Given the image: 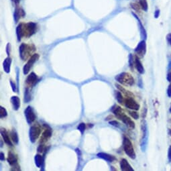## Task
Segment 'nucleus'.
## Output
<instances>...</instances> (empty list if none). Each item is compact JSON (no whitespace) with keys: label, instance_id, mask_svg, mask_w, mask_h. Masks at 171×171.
<instances>
[{"label":"nucleus","instance_id":"27","mask_svg":"<svg viewBox=\"0 0 171 171\" xmlns=\"http://www.w3.org/2000/svg\"><path fill=\"white\" fill-rule=\"evenodd\" d=\"M31 100V94H30V91L28 87L26 88L24 92V102L25 103H28Z\"/></svg>","mask_w":171,"mask_h":171},{"label":"nucleus","instance_id":"35","mask_svg":"<svg viewBox=\"0 0 171 171\" xmlns=\"http://www.w3.org/2000/svg\"><path fill=\"white\" fill-rule=\"evenodd\" d=\"M10 85H11V87H12V91L14 93L16 92H17V87H16V85L15 84V83H13L12 80H10Z\"/></svg>","mask_w":171,"mask_h":171},{"label":"nucleus","instance_id":"15","mask_svg":"<svg viewBox=\"0 0 171 171\" xmlns=\"http://www.w3.org/2000/svg\"><path fill=\"white\" fill-rule=\"evenodd\" d=\"M7 160L8 163H9L12 167H14L16 166V165L18 164L17 155H16L15 153H13L12 151H10L9 152H8Z\"/></svg>","mask_w":171,"mask_h":171},{"label":"nucleus","instance_id":"32","mask_svg":"<svg viewBox=\"0 0 171 171\" xmlns=\"http://www.w3.org/2000/svg\"><path fill=\"white\" fill-rule=\"evenodd\" d=\"M37 150H38V152H40V153H43V152L45 153V152H46L48 151V149L45 146V145H44V144H42L38 147Z\"/></svg>","mask_w":171,"mask_h":171},{"label":"nucleus","instance_id":"30","mask_svg":"<svg viewBox=\"0 0 171 171\" xmlns=\"http://www.w3.org/2000/svg\"><path fill=\"white\" fill-rule=\"evenodd\" d=\"M129 66L131 70L134 71V66H135V59H134V57L132 54L129 55Z\"/></svg>","mask_w":171,"mask_h":171},{"label":"nucleus","instance_id":"12","mask_svg":"<svg viewBox=\"0 0 171 171\" xmlns=\"http://www.w3.org/2000/svg\"><path fill=\"white\" fill-rule=\"evenodd\" d=\"M117 118L119 120H122L127 126L129 127V128H130L132 129L135 128V123L134 122V121L132 120L130 117H128L127 115H126L124 112H123L122 114H121L119 116L117 117Z\"/></svg>","mask_w":171,"mask_h":171},{"label":"nucleus","instance_id":"42","mask_svg":"<svg viewBox=\"0 0 171 171\" xmlns=\"http://www.w3.org/2000/svg\"><path fill=\"white\" fill-rule=\"evenodd\" d=\"M167 80L169 82H171V73H169L167 74Z\"/></svg>","mask_w":171,"mask_h":171},{"label":"nucleus","instance_id":"33","mask_svg":"<svg viewBox=\"0 0 171 171\" xmlns=\"http://www.w3.org/2000/svg\"><path fill=\"white\" fill-rule=\"evenodd\" d=\"M7 112L6 111V109L2 106L0 107V117L5 118V117H7Z\"/></svg>","mask_w":171,"mask_h":171},{"label":"nucleus","instance_id":"5","mask_svg":"<svg viewBox=\"0 0 171 171\" xmlns=\"http://www.w3.org/2000/svg\"><path fill=\"white\" fill-rule=\"evenodd\" d=\"M123 148L126 154L129 157V158L132 159L136 158V152H135L134 151V148L133 147V144H132V143L130 140H129V139L126 136L123 137Z\"/></svg>","mask_w":171,"mask_h":171},{"label":"nucleus","instance_id":"34","mask_svg":"<svg viewBox=\"0 0 171 171\" xmlns=\"http://www.w3.org/2000/svg\"><path fill=\"white\" fill-rule=\"evenodd\" d=\"M129 114L135 120H138L139 118V114H138L136 112H135V110H133V111H129Z\"/></svg>","mask_w":171,"mask_h":171},{"label":"nucleus","instance_id":"39","mask_svg":"<svg viewBox=\"0 0 171 171\" xmlns=\"http://www.w3.org/2000/svg\"><path fill=\"white\" fill-rule=\"evenodd\" d=\"M167 40L168 43L169 44V45L171 46V33L167 36Z\"/></svg>","mask_w":171,"mask_h":171},{"label":"nucleus","instance_id":"46","mask_svg":"<svg viewBox=\"0 0 171 171\" xmlns=\"http://www.w3.org/2000/svg\"><path fill=\"white\" fill-rule=\"evenodd\" d=\"M170 112L171 113V106H170Z\"/></svg>","mask_w":171,"mask_h":171},{"label":"nucleus","instance_id":"1","mask_svg":"<svg viewBox=\"0 0 171 171\" xmlns=\"http://www.w3.org/2000/svg\"><path fill=\"white\" fill-rule=\"evenodd\" d=\"M37 31V24L34 22L27 24L20 23L16 28V35L18 41H20L22 37L30 38Z\"/></svg>","mask_w":171,"mask_h":171},{"label":"nucleus","instance_id":"36","mask_svg":"<svg viewBox=\"0 0 171 171\" xmlns=\"http://www.w3.org/2000/svg\"><path fill=\"white\" fill-rule=\"evenodd\" d=\"M110 125H112L113 126H114V127H117V128H118V127L120 126V123L117 122L116 120H112V121H110V122H109Z\"/></svg>","mask_w":171,"mask_h":171},{"label":"nucleus","instance_id":"45","mask_svg":"<svg viewBox=\"0 0 171 171\" xmlns=\"http://www.w3.org/2000/svg\"><path fill=\"white\" fill-rule=\"evenodd\" d=\"M169 68H171V60H170V65H169Z\"/></svg>","mask_w":171,"mask_h":171},{"label":"nucleus","instance_id":"28","mask_svg":"<svg viewBox=\"0 0 171 171\" xmlns=\"http://www.w3.org/2000/svg\"><path fill=\"white\" fill-rule=\"evenodd\" d=\"M115 97H116L117 101L119 102L120 104H124V100H125V99H123L122 93L119 91H115Z\"/></svg>","mask_w":171,"mask_h":171},{"label":"nucleus","instance_id":"16","mask_svg":"<svg viewBox=\"0 0 171 171\" xmlns=\"http://www.w3.org/2000/svg\"><path fill=\"white\" fill-rule=\"evenodd\" d=\"M1 134L5 144L8 146H13V144L12 142V140H11L10 136H9V134H8V132H7L6 129H5V128H1Z\"/></svg>","mask_w":171,"mask_h":171},{"label":"nucleus","instance_id":"29","mask_svg":"<svg viewBox=\"0 0 171 171\" xmlns=\"http://www.w3.org/2000/svg\"><path fill=\"white\" fill-rule=\"evenodd\" d=\"M139 5H140V7H141L143 10L145 11V12H146L148 10V5L146 0H139Z\"/></svg>","mask_w":171,"mask_h":171},{"label":"nucleus","instance_id":"6","mask_svg":"<svg viewBox=\"0 0 171 171\" xmlns=\"http://www.w3.org/2000/svg\"><path fill=\"white\" fill-rule=\"evenodd\" d=\"M41 127L38 123H35L30 128L29 138L32 143H35L37 139L40 137L41 134Z\"/></svg>","mask_w":171,"mask_h":171},{"label":"nucleus","instance_id":"13","mask_svg":"<svg viewBox=\"0 0 171 171\" xmlns=\"http://www.w3.org/2000/svg\"><path fill=\"white\" fill-rule=\"evenodd\" d=\"M38 81V76L33 72L30 73L29 75L27 77L26 80V85L28 87H32L35 86Z\"/></svg>","mask_w":171,"mask_h":171},{"label":"nucleus","instance_id":"7","mask_svg":"<svg viewBox=\"0 0 171 171\" xmlns=\"http://www.w3.org/2000/svg\"><path fill=\"white\" fill-rule=\"evenodd\" d=\"M39 58H40V56L38 54H34L30 58L26 64L24 66L23 73L24 74H28L30 69H31V68L32 67L33 65H34L38 59H39Z\"/></svg>","mask_w":171,"mask_h":171},{"label":"nucleus","instance_id":"2","mask_svg":"<svg viewBox=\"0 0 171 171\" xmlns=\"http://www.w3.org/2000/svg\"><path fill=\"white\" fill-rule=\"evenodd\" d=\"M115 81L119 83L121 85H124L126 87H130L134 85L135 81L134 77L132 76L131 74L128 73L123 72L120 74H118L115 77Z\"/></svg>","mask_w":171,"mask_h":171},{"label":"nucleus","instance_id":"18","mask_svg":"<svg viewBox=\"0 0 171 171\" xmlns=\"http://www.w3.org/2000/svg\"><path fill=\"white\" fill-rule=\"evenodd\" d=\"M46 152L44 153V156H41L40 154H36L34 157V161L36 166L38 168H41L44 167L45 164V156Z\"/></svg>","mask_w":171,"mask_h":171},{"label":"nucleus","instance_id":"19","mask_svg":"<svg viewBox=\"0 0 171 171\" xmlns=\"http://www.w3.org/2000/svg\"><path fill=\"white\" fill-rule=\"evenodd\" d=\"M10 102L12 105L13 110L18 111L20 107V99L18 96H12L10 99Z\"/></svg>","mask_w":171,"mask_h":171},{"label":"nucleus","instance_id":"20","mask_svg":"<svg viewBox=\"0 0 171 171\" xmlns=\"http://www.w3.org/2000/svg\"><path fill=\"white\" fill-rule=\"evenodd\" d=\"M25 16V12L23 9H22L20 7H16L14 12V20L16 23L18 22L19 20L21 18H24Z\"/></svg>","mask_w":171,"mask_h":171},{"label":"nucleus","instance_id":"17","mask_svg":"<svg viewBox=\"0 0 171 171\" xmlns=\"http://www.w3.org/2000/svg\"><path fill=\"white\" fill-rule=\"evenodd\" d=\"M120 169L122 171H134V169L131 167V165L129 164V162L127 161L125 158H122L120 161Z\"/></svg>","mask_w":171,"mask_h":171},{"label":"nucleus","instance_id":"14","mask_svg":"<svg viewBox=\"0 0 171 171\" xmlns=\"http://www.w3.org/2000/svg\"><path fill=\"white\" fill-rule=\"evenodd\" d=\"M97 156L98 158L103 159L104 161H106L108 162H114L116 161V158L114 156L105 152H99L97 154Z\"/></svg>","mask_w":171,"mask_h":171},{"label":"nucleus","instance_id":"21","mask_svg":"<svg viewBox=\"0 0 171 171\" xmlns=\"http://www.w3.org/2000/svg\"><path fill=\"white\" fill-rule=\"evenodd\" d=\"M135 67L136 68V69L138 71L140 74H144L145 71H144V68L143 67V65L142 64L141 61L140 60L139 57L137 56H136L135 57Z\"/></svg>","mask_w":171,"mask_h":171},{"label":"nucleus","instance_id":"11","mask_svg":"<svg viewBox=\"0 0 171 171\" xmlns=\"http://www.w3.org/2000/svg\"><path fill=\"white\" fill-rule=\"evenodd\" d=\"M24 115L27 122L28 124H32L36 120V115L34 109L31 106H28L24 110Z\"/></svg>","mask_w":171,"mask_h":171},{"label":"nucleus","instance_id":"23","mask_svg":"<svg viewBox=\"0 0 171 171\" xmlns=\"http://www.w3.org/2000/svg\"><path fill=\"white\" fill-rule=\"evenodd\" d=\"M132 14H133L134 16H135V18H136L137 19V20L138 22V24H139V26H140V32H141V36H142V37L144 38V39H146V38H147V34H146V30L144 29V26H142V22H140V20H139V18H138V16L135 14L134 13H132Z\"/></svg>","mask_w":171,"mask_h":171},{"label":"nucleus","instance_id":"3","mask_svg":"<svg viewBox=\"0 0 171 171\" xmlns=\"http://www.w3.org/2000/svg\"><path fill=\"white\" fill-rule=\"evenodd\" d=\"M36 51V48L32 45H27V44L22 43L19 48V52L20 57L22 60H26L28 58L31 57L32 54Z\"/></svg>","mask_w":171,"mask_h":171},{"label":"nucleus","instance_id":"9","mask_svg":"<svg viewBox=\"0 0 171 171\" xmlns=\"http://www.w3.org/2000/svg\"><path fill=\"white\" fill-rule=\"evenodd\" d=\"M135 53L139 58H142L144 57L146 52V44L145 40H142L138 43V45L136 46V48L134 50Z\"/></svg>","mask_w":171,"mask_h":171},{"label":"nucleus","instance_id":"10","mask_svg":"<svg viewBox=\"0 0 171 171\" xmlns=\"http://www.w3.org/2000/svg\"><path fill=\"white\" fill-rule=\"evenodd\" d=\"M124 105L129 109H132L137 111L140 109V105L134 100L132 97H128L124 100Z\"/></svg>","mask_w":171,"mask_h":171},{"label":"nucleus","instance_id":"41","mask_svg":"<svg viewBox=\"0 0 171 171\" xmlns=\"http://www.w3.org/2000/svg\"><path fill=\"white\" fill-rule=\"evenodd\" d=\"M168 158L169 161H171V146L169 148V152H168Z\"/></svg>","mask_w":171,"mask_h":171},{"label":"nucleus","instance_id":"43","mask_svg":"<svg viewBox=\"0 0 171 171\" xmlns=\"http://www.w3.org/2000/svg\"><path fill=\"white\" fill-rule=\"evenodd\" d=\"M1 161H5V156H4V154L2 152H1Z\"/></svg>","mask_w":171,"mask_h":171},{"label":"nucleus","instance_id":"37","mask_svg":"<svg viewBox=\"0 0 171 171\" xmlns=\"http://www.w3.org/2000/svg\"><path fill=\"white\" fill-rule=\"evenodd\" d=\"M11 45L10 43H7V46H6V52H7V54L8 56H10V51H11Z\"/></svg>","mask_w":171,"mask_h":171},{"label":"nucleus","instance_id":"26","mask_svg":"<svg viewBox=\"0 0 171 171\" xmlns=\"http://www.w3.org/2000/svg\"><path fill=\"white\" fill-rule=\"evenodd\" d=\"M115 86H116L117 89H119L120 91H122L123 93V94L126 96L127 97H130V96H133L134 95L130 91H127L126 89H124L123 87L121 86V85H118V84H115Z\"/></svg>","mask_w":171,"mask_h":171},{"label":"nucleus","instance_id":"25","mask_svg":"<svg viewBox=\"0 0 171 171\" xmlns=\"http://www.w3.org/2000/svg\"><path fill=\"white\" fill-rule=\"evenodd\" d=\"M10 136H11V138H12V142L14 143L15 144H18L19 142V138H18V133L16 132V131L14 129H13L12 132H10Z\"/></svg>","mask_w":171,"mask_h":171},{"label":"nucleus","instance_id":"8","mask_svg":"<svg viewBox=\"0 0 171 171\" xmlns=\"http://www.w3.org/2000/svg\"><path fill=\"white\" fill-rule=\"evenodd\" d=\"M45 131L43 132L42 136L40 138V144H45L48 140L51 138L52 135V129L49 126L45 124Z\"/></svg>","mask_w":171,"mask_h":171},{"label":"nucleus","instance_id":"31","mask_svg":"<svg viewBox=\"0 0 171 171\" xmlns=\"http://www.w3.org/2000/svg\"><path fill=\"white\" fill-rule=\"evenodd\" d=\"M85 129H86V126H85V123H81L77 126V129L81 132V134H83L85 131Z\"/></svg>","mask_w":171,"mask_h":171},{"label":"nucleus","instance_id":"24","mask_svg":"<svg viewBox=\"0 0 171 171\" xmlns=\"http://www.w3.org/2000/svg\"><path fill=\"white\" fill-rule=\"evenodd\" d=\"M111 111L116 117H118L123 112L122 107H120L119 106H117V105H115V106L112 107Z\"/></svg>","mask_w":171,"mask_h":171},{"label":"nucleus","instance_id":"4","mask_svg":"<svg viewBox=\"0 0 171 171\" xmlns=\"http://www.w3.org/2000/svg\"><path fill=\"white\" fill-rule=\"evenodd\" d=\"M141 129H142V138L141 141H140V147H141V149L143 152H145L146 150L148 144V126L145 120H143L142 121Z\"/></svg>","mask_w":171,"mask_h":171},{"label":"nucleus","instance_id":"22","mask_svg":"<svg viewBox=\"0 0 171 171\" xmlns=\"http://www.w3.org/2000/svg\"><path fill=\"white\" fill-rule=\"evenodd\" d=\"M11 65H12V59L10 57H7L3 62L4 70L6 73H10L11 69Z\"/></svg>","mask_w":171,"mask_h":171},{"label":"nucleus","instance_id":"44","mask_svg":"<svg viewBox=\"0 0 171 171\" xmlns=\"http://www.w3.org/2000/svg\"><path fill=\"white\" fill-rule=\"evenodd\" d=\"M12 1L15 4H16V5H18L19 3H20V0H12Z\"/></svg>","mask_w":171,"mask_h":171},{"label":"nucleus","instance_id":"38","mask_svg":"<svg viewBox=\"0 0 171 171\" xmlns=\"http://www.w3.org/2000/svg\"><path fill=\"white\" fill-rule=\"evenodd\" d=\"M167 95L169 97H171V82L170 85H169V87H168L167 89Z\"/></svg>","mask_w":171,"mask_h":171},{"label":"nucleus","instance_id":"40","mask_svg":"<svg viewBox=\"0 0 171 171\" xmlns=\"http://www.w3.org/2000/svg\"><path fill=\"white\" fill-rule=\"evenodd\" d=\"M160 16V10H156V12H154V17L155 18H158Z\"/></svg>","mask_w":171,"mask_h":171}]
</instances>
